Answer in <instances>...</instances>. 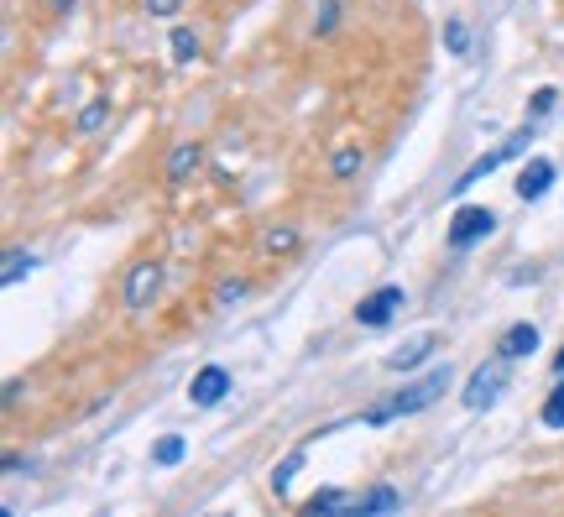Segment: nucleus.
Instances as JSON below:
<instances>
[{
  "label": "nucleus",
  "instance_id": "nucleus-1",
  "mask_svg": "<svg viewBox=\"0 0 564 517\" xmlns=\"http://www.w3.org/2000/svg\"><path fill=\"white\" fill-rule=\"evenodd\" d=\"M450 392V366H434L423 382H413V387H403L392 397V403H376V408H366V423L376 429V423H392V418H408V413H423V408H434L439 397Z\"/></svg>",
  "mask_w": 564,
  "mask_h": 517
},
{
  "label": "nucleus",
  "instance_id": "nucleus-2",
  "mask_svg": "<svg viewBox=\"0 0 564 517\" xmlns=\"http://www.w3.org/2000/svg\"><path fill=\"white\" fill-rule=\"evenodd\" d=\"M528 141H533V126H523V131H512L507 141H502V147L497 152H486V157H476V162H470V168L460 173V183H450L455 188V194H465V188H476L486 173H497L502 168V162H512V157H523L528 152Z\"/></svg>",
  "mask_w": 564,
  "mask_h": 517
},
{
  "label": "nucleus",
  "instance_id": "nucleus-3",
  "mask_svg": "<svg viewBox=\"0 0 564 517\" xmlns=\"http://www.w3.org/2000/svg\"><path fill=\"white\" fill-rule=\"evenodd\" d=\"M497 230V215H491L486 204H460L450 215V246L455 251H470L476 241H486V235Z\"/></svg>",
  "mask_w": 564,
  "mask_h": 517
},
{
  "label": "nucleus",
  "instance_id": "nucleus-4",
  "mask_svg": "<svg viewBox=\"0 0 564 517\" xmlns=\"http://www.w3.org/2000/svg\"><path fill=\"white\" fill-rule=\"evenodd\" d=\"M507 392V356H497V361H486V366H476L470 371V382H465V408H491L497 397Z\"/></svg>",
  "mask_w": 564,
  "mask_h": 517
},
{
  "label": "nucleus",
  "instance_id": "nucleus-5",
  "mask_svg": "<svg viewBox=\"0 0 564 517\" xmlns=\"http://www.w3.org/2000/svg\"><path fill=\"white\" fill-rule=\"evenodd\" d=\"M397 309H408V293L397 288V282H387V288H376V293H366V298H361L356 319H361L366 329H382V324H392V314H397Z\"/></svg>",
  "mask_w": 564,
  "mask_h": 517
},
{
  "label": "nucleus",
  "instance_id": "nucleus-6",
  "mask_svg": "<svg viewBox=\"0 0 564 517\" xmlns=\"http://www.w3.org/2000/svg\"><path fill=\"white\" fill-rule=\"evenodd\" d=\"M157 288H162V267H157V262H136L131 277H126V309L141 314V309L157 298Z\"/></svg>",
  "mask_w": 564,
  "mask_h": 517
},
{
  "label": "nucleus",
  "instance_id": "nucleus-7",
  "mask_svg": "<svg viewBox=\"0 0 564 517\" xmlns=\"http://www.w3.org/2000/svg\"><path fill=\"white\" fill-rule=\"evenodd\" d=\"M225 392H230V371H225V366H204L194 382H188V397H194V408H215Z\"/></svg>",
  "mask_w": 564,
  "mask_h": 517
},
{
  "label": "nucleus",
  "instance_id": "nucleus-8",
  "mask_svg": "<svg viewBox=\"0 0 564 517\" xmlns=\"http://www.w3.org/2000/svg\"><path fill=\"white\" fill-rule=\"evenodd\" d=\"M549 183H554V162H549V157H533L528 168L517 173V199H528V204H533V199H544V194H549Z\"/></svg>",
  "mask_w": 564,
  "mask_h": 517
},
{
  "label": "nucleus",
  "instance_id": "nucleus-9",
  "mask_svg": "<svg viewBox=\"0 0 564 517\" xmlns=\"http://www.w3.org/2000/svg\"><path fill=\"white\" fill-rule=\"evenodd\" d=\"M497 350H502V356H507V361H523V356H533V350H538V324H528V319H517V324L507 329V335L497 340Z\"/></svg>",
  "mask_w": 564,
  "mask_h": 517
},
{
  "label": "nucleus",
  "instance_id": "nucleus-10",
  "mask_svg": "<svg viewBox=\"0 0 564 517\" xmlns=\"http://www.w3.org/2000/svg\"><path fill=\"white\" fill-rule=\"evenodd\" d=\"M434 335H413L403 350H392V356H387V371H413V366H423V361H429L434 356Z\"/></svg>",
  "mask_w": 564,
  "mask_h": 517
},
{
  "label": "nucleus",
  "instance_id": "nucleus-11",
  "mask_svg": "<svg viewBox=\"0 0 564 517\" xmlns=\"http://www.w3.org/2000/svg\"><path fill=\"white\" fill-rule=\"evenodd\" d=\"M199 141H178L173 147V157H168V183H188V173L199 168Z\"/></svg>",
  "mask_w": 564,
  "mask_h": 517
},
{
  "label": "nucleus",
  "instance_id": "nucleus-12",
  "mask_svg": "<svg viewBox=\"0 0 564 517\" xmlns=\"http://www.w3.org/2000/svg\"><path fill=\"white\" fill-rule=\"evenodd\" d=\"M397 507H403V497H397L392 486H371V491H361V497H356V512L361 517L366 512H397Z\"/></svg>",
  "mask_w": 564,
  "mask_h": 517
},
{
  "label": "nucleus",
  "instance_id": "nucleus-13",
  "mask_svg": "<svg viewBox=\"0 0 564 517\" xmlns=\"http://www.w3.org/2000/svg\"><path fill=\"white\" fill-rule=\"evenodd\" d=\"M303 460H309V444H298V450H288V460H282V465L272 470V491H277V497L293 486V476L303 470Z\"/></svg>",
  "mask_w": 564,
  "mask_h": 517
},
{
  "label": "nucleus",
  "instance_id": "nucleus-14",
  "mask_svg": "<svg viewBox=\"0 0 564 517\" xmlns=\"http://www.w3.org/2000/svg\"><path fill=\"white\" fill-rule=\"evenodd\" d=\"M340 507H356V497H345V491H314L309 502H303V512L319 517V512H340Z\"/></svg>",
  "mask_w": 564,
  "mask_h": 517
},
{
  "label": "nucleus",
  "instance_id": "nucleus-15",
  "mask_svg": "<svg viewBox=\"0 0 564 517\" xmlns=\"http://www.w3.org/2000/svg\"><path fill=\"white\" fill-rule=\"evenodd\" d=\"M183 450H188V439H183V434H162V439L152 444V460H157V465H178Z\"/></svg>",
  "mask_w": 564,
  "mask_h": 517
},
{
  "label": "nucleus",
  "instance_id": "nucleus-16",
  "mask_svg": "<svg viewBox=\"0 0 564 517\" xmlns=\"http://www.w3.org/2000/svg\"><path fill=\"white\" fill-rule=\"evenodd\" d=\"M32 267H37V256H32V251H11V256H6V272H0V282H6V288H16V282L27 277Z\"/></svg>",
  "mask_w": 564,
  "mask_h": 517
},
{
  "label": "nucleus",
  "instance_id": "nucleus-17",
  "mask_svg": "<svg viewBox=\"0 0 564 517\" xmlns=\"http://www.w3.org/2000/svg\"><path fill=\"white\" fill-rule=\"evenodd\" d=\"M329 173H335L340 183H345V178H356V173H361V147H340L335 162H329Z\"/></svg>",
  "mask_w": 564,
  "mask_h": 517
},
{
  "label": "nucleus",
  "instance_id": "nucleus-18",
  "mask_svg": "<svg viewBox=\"0 0 564 517\" xmlns=\"http://www.w3.org/2000/svg\"><path fill=\"white\" fill-rule=\"evenodd\" d=\"M538 418H544L549 423V429H564V382L544 397V413H538Z\"/></svg>",
  "mask_w": 564,
  "mask_h": 517
},
{
  "label": "nucleus",
  "instance_id": "nucleus-19",
  "mask_svg": "<svg viewBox=\"0 0 564 517\" xmlns=\"http://www.w3.org/2000/svg\"><path fill=\"white\" fill-rule=\"evenodd\" d=\"M173 58H178V63H194V58H199V37L188 32V27L173 32Z\"/></svg>",
  "mask_w": 564,
  "mask_h": 517
},
{
  "label": "nucleus",
  "instance_id": "nucleus-20",
  "mask_svg": "<svg viewBox=\"0 0 564 517\" xmlns=\"http://www.w3.org/2000/svg\"><path fill=\"white\" fill-rule=\"evenodd\" d=\"M444 42H450L455 58H465L470 53V27H465V21H450V27H444Z\"/></svg>",
  "mask_w": 564,
  "mask_h": 517
},
{
  "label": "nucleus",
  "instance_id": "nucleus-21",
  "mask_svg": "<svg viewBox=\"0 0 564 517\" xmlns=\"http://www.w3.org/2000/svg\"><path fill=\"white\" fill-rule=\"evenodd\" d=\"M105 115H110V100H94V105L79 115V131H100V126H105Z\"/></svg>",
  "mask_w": 564,
  "mask_h": 517
},
{
  "label": "nucleus",
  "instance_id": "nucleus-22",
  "mask_svg": "<svg viewBox=\"0 0 564 517\" xmlns=\"http://www.w3.org/2000/svg\"><path fill=\"white\" fill-rule=\"evenodd\" d=\"M293 246H298L293 230H267V235H262V251H293Z\"/></svg>",
  "mask_w": 564,
  "mask_h": 517
},
{
  "label": "nucleus",
  "instance_id": "nucleus-23",
  "mask_svg": "<svg viewBox=\"0 0 564 517\" xmlns=\"http://www.w3.org/2000/svg\"><path fill=\"white\" fill-rule=\"evenodd\" d=\"M554 100H559L554 89H538V94H533V115H549V110H554Z\"/></svg>",
  "mask_w": 564,
  "mask_h": 517
},
{
  "label": "nucleus",
  "instance_id": "nucleus-24",
  "mask_svg": "<svg viewBox=\"0 0 564 517\" xmlns=\"http://www.w3.org/2000/svg\"><path fill=\"white\" fill-rule=\"evenodd\" d=\"M246 293V282H220V293H215V303H235Z\"/></svg>",
  "mask_w": 564,
  "mask_h": 517
},
{
  "label": "nucleus",
  "instance_id": "nucleus-25",
  "mask_svg": "<svg viewBox=\"0 0 564 517\" xmlns=\"http://www.w3.org/2000/svg\"><path fill=\"white\" fill-rule=\"evenodd\" d=\"M178 6H183V0H147V11H152V16H173Z\"/></svg>",
  "mask_w": 564,
  "mask_h": 517
},
{
  "label": "nucleus",
  "instance_id": "nucleus-26",
  "mask_svg": "<svg viewBox=\"0 0 564 517\" xmlns=\"http://www.w3.org/2000/svg\"><path fill=\"white\" fill-rule=\"evenodd\" d=\"M68 6H74V0H47V11H68Z\"/></svg>",
  "mask_w": 564,
  "mask_h": 517
},
{
  "label": "nucleus",
  "instance_id": "nucleus-27",
  "mask_svg": "<svg viewBox=\"0 0 564 517\" xmlns=\"http://www.w3.org/2000/svg\"><path fill=\"white\" fill-rule=\"evenodd\" d=\"M554 371H559V376H564V350H559V361H554Z\"/></svg>",
  "mask_w": 564,
  "mask_h": 517
}]
</instances>
